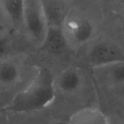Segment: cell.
Here are the masks:
<instances>
[{"label":"cell","instance_id":"6da1fadb","mask_svg":"<svg viewBox=\"0 0 124 124\" xmlns=\"http://www.w3.org/2000/svg\"><path fill=\"white\" fill-rule=\"evenodd\" d=\"M54 97L53 73L47 67L40 68L29 85L13 98L8 109L17 113L37 111L49 105Z\"/></svg>","mask_w":124,"mask_h":124},{"label":"cell","instance_id":"7a4b0ae2","mask_svg":"<svg viewBox=\"0 0 124 124\" xmlns=\"http://www.w3.org/2000/svg\"><path fill=\"white\" fill-rule=\"evenodd\" d=\"M23 23L31 38L42 44L48 29L41 1H24Z\"/></svg>","mask_w":124,"mask_h":124},{"label":"cell","instance_id":"3957f363","mask_svg":"<svg viewBox=\"0 0 124 124\" xmlns=\"http://www.w3.org/2000/svg\"><path fill=\"white\" fill-rule=\"evenodd\" d=\"M90 64L101 68L117 63L124 62V53L117 46L107 42L95 45L88 55Z\"/></svg>","mask_w":124,"mask_h":124},{"label":"cell","instance_id":"277c9868","mask_svg":"<svg viewBox=\"0 0 124 124\" xmlns=\"http://www.w3.org/2000/svg\"><path fill=\"white\" fill-rule=\"evenodd\" d=\"M71 38L78 44L87 42L92 38L94 28L92 23L85 19H79L65 22L64 24Z\"/></svg>","mask_w":124,"mask_h":124},{"label":"cell","instance_id":"5b68a950","mask_svg":"<svg viewBox=\"0 0 124 124\" xmlns=\"http://www.w3.org/2000/svg\"><path fill=\"white\" fill-rule=\"evenodd\" d=\"M47 25L62 27L65 23V4L61 1H41Z\"/></svg>","mask_w":124,"mask_h":124},{"label":"cell","instance_id":"8992f818","mask_svg":"<svg viewBox=\"0 0 124 124\" xmlns=\"http://www.w3.org/2000/svg\"><path fill=\"white\" fill-rule=\"evenodd\" d=\"M42 45L51 53H60L65 50L67 41L63 28L48 26Z\"/></svg>","mask_w":124,"mask_h":124},{"label":"cell","instance_id":"52a82bcc","mask_svg":"<svg viewBox=\"0 0 124 124\" xmlns=\"http://www.w3.org/2000/svg\"><path fill=\"white\" fill-rule=\"evenodd\" d=\"M68 124H110L106 115L99 109L87 107L72 115Z\"/></svg>","mask_w":124,"mask_h":124},{"label":"cell","instance_id":"ba28073f","mask_svg":"<svg viewBox=\"0 0 124 124\" xmlns=\"http://www.w3.org/2000/svg\"><path fill=\"white\" fill-rule=\"evenodd\" d=\"M1 8L15 24H19L24 20V1L2 0L0 1Z\"/></svg>","mask_w":124,"mask_h":124},{"label":"cell","instance_id":"9c48e42d","mask_svg":"<svg viewBox=\"0 0 124 124\" xmlns=\"http://www.w3.org/2000/svg\"><path fill=\"white\" fill-rule=\"evenodd\" d=\"M81 82L79 73L75 69L65 70L61 74L59 79L58 85L62 92L71 93L78 88Z\"/></svg>","mask_w":124,"mask_h":124},{"label":"cell","instance_id":"30bf717a","mask_svg":"<svg viewBox=\"0 0 124 124\" xmlns=\"http://www.w3.org/2000/svg\"><path fill=\"white\" fill-rule=\"evenodd\" d=\"M19 76L16 67L8 62H1L0 67V79L2 84L9 85L16 82Z\"/></svg>","mask_w":124,"mask_h":124},{"label":"cell","instance_id":"8fae6325","mask_svg":"<svg viewBox=\"0 0 124 124\" xmlns=\"http://www.w3.org/2000/svg\"><path fill=\"white\" fill-rule=\"evenodd\" d=\"M101 68L104 69L105 73H107L108 77L113 82L116 84L124 83V62L117 63Z\"/></svg>","mask_w":124,"mask_h":124}]
</instances>
